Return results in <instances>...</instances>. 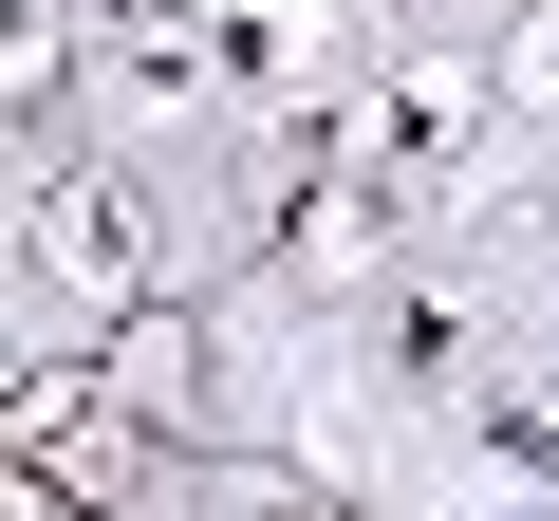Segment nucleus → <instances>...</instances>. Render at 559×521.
Returning a JSON list of instances; mask_svg holds the SVG:
<instances>
[{"label": "nucleus", "instance_id": "1", "mask_svg": "<svg viewBox=\"0 0 559 521\" xmlns=\"http://www.w3.org/2000/svg\"><path fill=\"white\" fill-rule=\"evenodd\" d=\"M503 94H522V112H559V0H540V20L503 38Z\"/></svg>", "mask_w": 559, "mask_h": 521}]
</instances>
